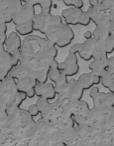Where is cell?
<instances>
[{
	"label": "cell",
	"mask_w": 114,
	"mask_h": 146,
	"mask_svg": "<svg viewBox=\"0 0 114 146\" xmlns=\"http://www.w3.org/2000/svg\"><path fill=\"white\" fill-rule=\"evenodd\" d=\"M58 56V47L45 37L31 34L22 39L21 64L35 70L50 68V62Z\"/></svg>",
	"instance_id": "cell-1"
},
{
	"label": "cell",
	"mask_w": 114,
	"mask_h": 146,
	"mask_svg": "<svg viewBox=\"0 0 114 146\" xmlns=\"http://www.w3.org/2000/svg\"><path fill=\"white\" fill-rule=\"evenodd\" d=\"M9 76L14 78L19 91L26 94L27 98H34L36 96L35 87L38 84L37 70L19 63L18 65L13 67L11 72L9 73Z\"/></svg>",
	"instance_id": "cell-2"
},
{
	"label": "cell",
	"mask_w": 114,
	"mask_h": 146,
	"mask_svg": "<svg viewBox=\"0 0 114 146\" xmlns=\"http://www.w3.org/2000/svg\"><path fill=\"white\" fill-rule=\"evenodd\" d=\"M45 37L59 48H64L72 42L74 33L70 25L63 22L51 28L45 34Z\"/></svg>",
	"instance_id": "cell-3"
},
{
	"label": "cell",
	"mask_w": 114,
	"mask_h": 146,
	"mask_svg": "<svg viewBox=\"0 0 114 146\" xmlns=\"http://www.w3.org/2000/svg\"><path fill=\"white\" fill-rule=\"evenodd\" d=\"M63 18L60 15H53L51 12L40 11L34 17V30L45 35L51 28L63 23Z\"/></svg>",
	"instance_id": "cell-4"
},
{
	"label": "cell",
	"mask_w": 114,
	"mask_h": 146,
	"mask_svg": "<svg viewBox=\"0 0 114 146\" xmlns=\"http://www.w3.org/2000/svg\"><path fill=\"white\" fill-rule=\"evenodd\" d=\"M114 122V107H93L88 115V126H107Z\"/></svg>",
	"instance_id": "cell-5"
},
{
	"label": "cell",
	"mask_w": 114,
	"mask_h": 146,
	"mask_svg": "<svg viewBox=\"0 0 114 146\" xmlns=\"http://www.w3.org/2000/svg\"><path fill=\"white\" fill-rule=\"evenodd\" d=\"M61 16L64 21V23L70 26L72 25L88 26L91 22V19L86 11L76 8V7H68V8L64 9L62 11Z\"/></svg>",
	"instance_id": "cell-6"
},
{
	"label": "cell",
	"mask_w": 114,
	"mask_h": 146,
	"mask_svg": "<svg viewBox=\"0 0 114 146\" xmlns=\"http://www.w3.org/2000/svg\"><path fill=\"white\" fill-rule=\"evenodd\" d=\"M113 10V9H112ZM88 13L91 22H93L96 26H101V27H107L109 28L110 24V13L111 10L105 8L101 2L96 6H89L86 10Z\"/></svg>",
	"instance_id": "cell-7"
},
{
	"label": "cell",
	"mask_w": 114,
	"mask_h": 146,
	"mask_svg": "<svg viewBox=\"0 0 114 146\" xmlns=\"http://www.w3.org/2000/svg\"><path fill=\"white\" fill-rule=\"evenodd\" d=\"M36 13V7L29 3H23L20 10L13 16L12 23L15 26L34 24V17Z\"/></svg>",
	"instance_id": "cell-8"
},
{
	"label": "cell",
	"mask_w": 114,
	"mask_h": 146,
	"mask_svg": "<svg viewBox=\"0 0 114 146\" xmlns=\"http://www.w3.org/2000/svg\"><path fill=\"white\" fill-rule=\"evenodd\" d=\"M89 96L93 107H114V93L112 92H101L99 88L93 86L90 89Z\"/></svg>",
	"instance_id": "cell-9"
},
{
	"label": "cell",
	"mask_w": 114,
	"mask_h": 146,
	"mask_svg": "<svg viewBox=\"0 0 114 146\" xmlns=\"http://www.w3.org/2000/svg\"><path fill=\"white\" fill-rule=\"evenodd\" d=\"M4 46L7 52L11 54L15 63L19 64L21 57V46H22V39L20 35L16 31H12L11 33H9Z\"/></svg>",
	"instance_id": "cell-10"
},
{
	"label": "cell",
	"mask_w": 114,
	"mask_h": 146,
	"mask_svg": "<svg viewBox=\"0 0 114 146\" xmlns=\"http://www.w3.org/2000/svg\"><path fill=\"white\" fill-rule=\"evenodd\" d=\"M15 61L9 52H7L4 45H0V80H3L9 76V73L16 66Z\"/></svg>",
	"instance_id": "cell-11"
},
{
	"label": "cell",
	"mask_w": 114,
	"mask_h": 146,
	"mask_svg": "<svg viewBox=\"0 0 114 146\" xmlns=\"http://www.w3.org/2000/svg\"><path fill=\"white\" fill-rule=\"evenodd\" d=\"M59 70L66 74L68 77H72L76 75L79 70V65L78 61V55L68 53V56L64 58V61L59 62Z\"/></svg>",
	"instance_id": "cell-12"
},
{
	"label": "cell",
	"mask_w": 114,
	"mask_h": 146,
	"mask_svg": "<svg viewBox=\"0 0 114 146\" xmlns=\"http://www.w3.org/2000/svg\"><path fill=\"white\" fill-rule=\"evenodd\" d=\"M35 93L38 98H45L49 101H53L58 96L55 89L54 83H38L35 87Z\"/></svg>",
	"instance_id": "cell-13"
},
{
	"label": "cell",
	"mask_w": 114,
	"mask_h": 146,
	"mask_svg": "<svg viewBox=\"0 0 114 146\" xmlns=\"http://www.w3.org/2000/svg\"><path fill=\"white\" fill-rule=\"evenodd\" d=\"M96 40L94 37L90 39H86L84 42L80 43V48L78 55L80 56V58H82L84 61H90L93 58L94 50H95L96 46Z\"/></svg>",
	"instance_id": "cell-14"
},
{
	"label": "cell",
	"mask_w": 114,
	"mask_h": 146,
	"mask_svg": "<svg viewBox=\"0 0 114 146\" xmlns=\"http://www.w3.org/2000/svg\"><path fill=\"white\" fill-rule=\"evenodd\" d=\"M76 80H78V82L79 83V85L81 86L83 90L91 89L93 86L100 83V77L95 75L91 71L86 73H82Z\"/></svg>",
	"instance_id": "cell-15"
},
{
	"label": "cell",
	"mask_w": 114,
	"mask_h": 146,
	"mask_svg": "<svg viewBox=\"0 0 114 146\" xmlns=\"http://www.w3.org/2000/svg\"><path fill=\"white\" fill-rule=\"evenodd\" d=\"M108 59V58H107ZM106 60H99V59H92L89 63V70L92 73H94L95 75L101 77V75L103 74L104 70H105V66H106Z\"/></svg>",
	"instance_id": "cell-16"
},
{
	"label": "cell",
	"mask_w": 114,
	"mask_h": 146,
	"mask_svg": "<svg viewBox=\"0 0 114 146\" xmlns=\"http://www.w3.org/2000/svg\"><path fill=\"white\" fill-rule=\"evenodd\" d=\"M34 7H40V11L51 12L53 8V0H28L27 2Z\"/></svg>",
	"instance_id": "cell-17"
},
{
	"label": "cell",
	"mask_w": 114,
	"mask_h": 146,
	"mask_svg": "<svg viewBox=\"0 0 114 146\" xmlns=\"http://www.w3.org/2000/svg\"><path fill=\"white\" fill-rule=\"evenodd\" d=\"M93 33V37L96 40L99 41H105V39L110 35L109 29L107 27H101V26H96L94 30L92 31Z\"/></svg>",
	"instance_id": "cell-18"
},
{
	"label": "cell",
	"mask_w": 114,
	"mask_h": 146,
	"mask_svg": "<svg viewBox=\"0 0 114 146\" xmlns=\"http://www.w3.org/2000/svg\"><path fill=\"white\" fill-rule=\"evenodd\" d=\"M15 31L18 33L20 36H28L33 34L34 32V24H26L21 25V26H15Z\"/></svg>",
	"instance_id": "cell-19"
},
{
	"label": "cell",
	"mask_w": 114,
	"mask_h": 146,
	"mask_svg": "<svg viewBox=\"0 0 114 146\" xmlns=\"http://www.w3.org/2000/svg\"><path fill=\"white\" fill-rule=\"evenodd\" d=\"M104 44H105V49L107 54H110L114 51V37L111 34L105 39L104 41Z\"/></svg>",
	"instance_id": "cell-20"
},
{
	"label": "cell",
	"mask_w": 114,
	"mask_h": 146,
	"mask_svg": "<svg viewBox=\"0 0 114 146\" xmlns=\"http://www.w3.org/2000/svg\"><path fill=\"white\" fill-rule=\"evenodd\" d=\"M28 112H29V114L32 116V117H36V116H38L39 114H40L39 108H38V106H37L36 103L31 104V105L29 106V107H28Z\"/></svg>",
	"instance_id": "cell-21"
},
{
	"label": "cell",
	"mask_w": 114,
	"mask_h": 146,
	"mask_svg": "<svg viewBox=\"0 0 114 146\" xmlns=\"http://www.w3.org/2000/svg\"><path fill=\"white\" fill-rule=\"evenodd\" d=\"M79 48H80V43H74L68 49V53L70 54H76L78 55V52H79Z\"/></svg>",
	"instance_id": "cell-22"
},
{
	"label": "cell",
	"mask_w": 114,
	"mask_h": 146,
	"mask_svg": "<svg viewBox=\"0 0 114 146\" xmlns=\"http://www.w3.org/2000/svg\"><path fill=\"white\" fill-rule=\"evenodd\" d=\"M8 35L4 32H0V45H5Z\"/></svg>",
	"instance_id": "cell-23"
},
{
	"label": "cell",
	"mask_w": 114,
	"mask_h": 146,
	"mask_svg": "<svg viewBox=\"0 0 114 146\" xmlns=\"http://www.w3.org/2000/svg\"><path fill=\"white\" fill-rule=\"evenodd\" d=\"M59 1H63V2H64V4L66 5V6L72 7L74 5V3H76V0H59Z\"/></svg>",
	"instance_id": "cell-24"
},
{
	"label": "cell",
	"mask_w": 114,
	"mask_h": 146,
	"mask_svg": "<svg viewBox=\"0 0 114 146\" xmlns=\"http://www.w3.org/2000/svg\"><path fill=\"white\" fill-rule=\"evenodd\" d=\"M83 5H84V3L82 0H76V3H74V5L72 7H76V8H78V9H82Z\"/></svg>",
	"instance_id": "cell-25"
},
{
	"label": "cell",
	"mask_w": 114,
	"mask_h": 146,
	"mask_svg": "<svg viewBox=\"0 0 114 146\" xmlns=\"http://www.w3.org/2000/svg\"><path fill=\"white\" fill-rule=\"evenodd\" d=\"M83 37H84V39H90V38H92L93 37V33H92V31H90V30H87V31H85V32L83 33Z\"/></svg>",
	"instance_id": "cell-26"
},
{
	"label": "cell",
	"mask_w": 114,
	"mask_h": 146,
	"mask_svg": "<svg viewBox=\"0 0 114 146\" xmlns=\"http://www.w3.org/2000/svg\"><path fill=\"white\" fill-rule=\"evenodd\" d=\"M5 108H6V104L2 99H0V112H5Z\"/></svg>",
	"instance_id": "cell-27"
},
{
	"label": "cell",
	"mask_w": 114,
	"mask_h": 146,
	"mask_svg": "<svg viewBox=\"0 0 114 146\" xmlns=\"http://www.w3.org/2000/svg\"><path fill=\"white\" fill-rule=\"evenodd\" d=\"M89 6H96L100 3V0H88Z\"/></svg>",
	"instance_id": "cell-28"
},
{
	"label": "cell",
	"mask_w": 114,
	"mask_h": 146,
	"mask_svg": "<svg viewBox=\"0 0 114 146\" xmlns=\"http://www.w3.org/2000/svg\"><path fill=\"white\" fill-rule=\"evenodd\" d=\"M2 1H3V2H5V4H6L7 6H8V4H9V3H10V2H12L13 0H2Z\"/></svg>",
	"instance_id": "cell-29"
},
{
	"label": "cell",
	"mask_w": 114,
	"mask_h": 146,
	"mask_svg": "<svg viewBox=\"0 0 114 146\" xmlns=\"http://www.w3.org/2000/svg\"><path fill=\"white\" fill-rule=\"evenodd\" d=\"M27 1H28V0H22V2H23V3H25V2H27Z\"/></svg>",
	"instance_id": "cell-30"
}]
</instances>
